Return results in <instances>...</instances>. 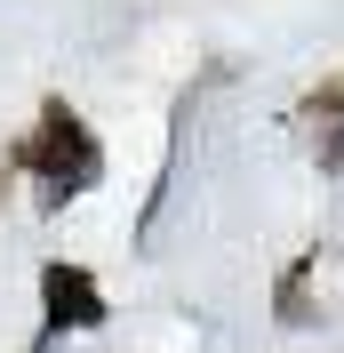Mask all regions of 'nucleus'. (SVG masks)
Instances as JSON below:
<instances>
[{
    "label": "nucleus",
    "instance_id": "obj_1",
    "mask_svg": "<svg viewBox=\"0 0 344 353\" xmlns=\"http://www.w3.org/2000/svg\"><path fill=\"white\" fill-rule=\"evenodd\" d=\"M48 321H56V330H96V321H105L96 281H88L80 265H56V273H48Z\"/></svg>",
    "mask_w": 344,
    "mask_h": 353
}]
</instances>
